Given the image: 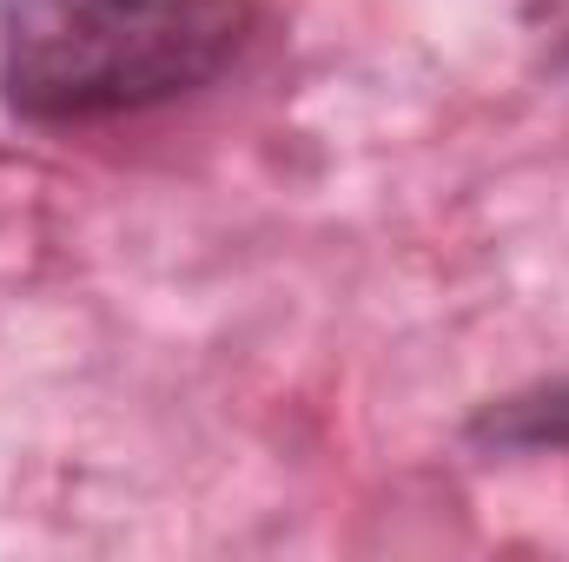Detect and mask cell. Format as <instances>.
Masks as SVG:
<instances>
[{
	"instance_id": "2",
	"label": "cell",
	"mask_w": 569,
	"mask_h": 562,
	"mask_svg": "<svg viewBox=\"0 0 569 562\" xmlns=\"http://www.w3.org/2000/svg\"><path fill=\"white\" fill-rule=\"evenodd\" d=\"M470 443L477 450H503V456H543V450H569V378L530 384L503 404H483L470 418Z\"/></svg>"
},
{
	"instance_id": "1",
	"label": "cell",
	"mask_w": 569,
	"mask_h": 562,
	"mask_svg": "<svg viewBox=\"0 0 569 562\" xmlns=\"http://www.w3.org/2000/svg\"><path fill=\"white\" fill-rule=\"evenodd\" d=\"M252 27V0H0V100L27 127L152 113L212 87Z\"/></svg>"
}]
</instances>
